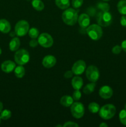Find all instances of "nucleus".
Listing matches in <instances>:
<instances>
[{"instance_id": "nucleus-43", "label": "nucleus", "mask_w": 126, "mask_h": 127, "mask_svg": "<svg viewBox=\"0 0 126 127\" xmlns=\"http://www.w3.org/2000/svg\"><path fill=\"white\" fill-rule=\"evenodd\" d=\"M1 117H0V124H1Z\"/></svg>"}, {"instance_id": "nucleus-40", "label": "nucleus", "mask_w": 126, "mask_h": 127, "mask_svg": "<svg viewBox=\"0 0 126 127\" xmlns=\"http://www.w3.org/2000/svg\"><path fill=\"white\" fill-rule=\"evenodd\" d=\"M103 1H105V2H106V1H110V0H103Z\"/></svg>"}, {"instance_id": "nucleus-5", "label": "nucleus", "mask_w": 126, "mask_h": 127, "mask_svg": "<svg viewBox=\"0 0 126 127\" xmlns=\"http://www.w3.org/2000/svg\"><path fill=\"white\" fill-rule=\"evenodd\" d=\"M30 29L28 22L25 20H21L15 26V33L19 37H23L28 33Z\"/></svg>"}, {"instance_id": "nucleus-31", "label": "nucleus", "mask_w": 126, "mask_h": 127, "mask_svg": "<svg viewBox=\"0 0 126 127\" xmlns=\"http://www.w3.org/2000/svg\"><path fill=\"white\" fill-rule=\"evenodd\" d=\"M122 47H121V46L116 45V46H114L113 48H112V53H114V54L118 55L121 53V51H122Z\"/></svg>"}, {"instance_id": "nucleus-23", "label": "nucleus", "mask_w": 126, "mask_h": 127, "mask_svg": "<svg viewBox=\"0 0 126 127\" xmlns=\"http://www.w3.org/2000/svg\"><path fill=\"white\" fill-rule=\"evenodd\" d=\"M119 12L122 15H126V0H121L117 5Z\"/></svg>"}, {"instance_id": "nucleus-29", "label": "nucleus", "mask_w": 126, "mask_h": 127, "mask_svg": "<svg viewBox=\"0 0 126 127\" xmlns=\"http://www.w3.org/2000/svg\"><path fill=\"white\" fill-rule=\"evenodd\" d=\"M83 3H84V0H72V5L74 8H79L82 6Z\"/></svg>"}, {"instance_id": "nucleus-20", "label": "nucleus", "mask_w": 126, "mask_h": 127, "mask_svg": "<svg viewBox=\"0 0 126 127\" xmlns=\"http://www.w3.org/2000/svg\"><path fill=\"white\" fill-rule=\"evenodd\" d=\"M32 6L35 9L38 11H42L44 8V4L42 0H32Z\"/></svg>"}, {"instance_id": "nucleus-18", "label": "nucleus", "mask_w": 126, "mask_h": 127, "mask_svg": "<svg viewBox=\"0 0 126 127\" xmlns=\"http://www.w3.org/2000/svg\"><path fill=\"white\" fill-rule=\"evenodd\" d=\"M60 103L62 105L65 107H69L74 103V99L70 95H64L61 98Z\"/></svg>"}, {"instance_id": "nucleus-10", "label": "nucleus", "mask_w": 126, "mask_h": 127, "mask_svg": "<svg viewBox=\"0 0 126 127\" xmlns=\"http://www.w3.org/2000/svg\"><path fill=\"white\" fill-rule=\"evenodd\" d=\"M86 69V63L82 60H79L74 63L72 67V71L75 75H80Z\"/></svg>"}, {"instance_id": "nucleus-37", "label": "nucleus", "mask_w": 126, "mask_h": 127, "mask_svg": "<svg viewBox=\"0 0 126 127\" xmlns=\"http://www.w3.org/2000/svg\"><path fill=\"white\" fill-rule=\"evenodd\" d=\"M100 127H108V125H107V124H106V123H101V124L100 125Z\"/></svg>"}, {"instance_id": "nucleus-8", "label": "nucleus", "mask_w": 126, "mask_h": 127, "mask_svg": "<svg viewBox=\"0 0 126 127\" xmlns=\"http://www.w3.org/2000/svg\"><path fill=\"white\" fill-rule=\"evenodd\" d=\"M86 76L90 82L96 83L100 78L98 68L94 65H90L86 69Z\"/></svg>"}, {"instance_id": "nucleus-30", "label": "nucleus", "mask_w": 126, "mask_h": 127, "mask_svg": "<svg viewBox=\"0 0 126 127\" xmlns=\"http://www.w3.org/2000/svg\"><path fill=\"white\" fill-rule=\"evenodd\" d=\"M82 96L81 92L80 91V90H75V91L72 94V98L75 101H78L80 99Z\"/></svg>"}, {"instance_id": "nucleus-27", "label": "nucleus", "mask_w": 126, "mask_h": 127, "mask_svg": "<svg viewBox=\"0 0 126 127\" xmlns=\"http://www.w3.org/2000/svg\"><path fill=\"white\" fill-rule=\"evenodd\" d=\"M119 117L121 124L124 125H126V109H124L120 112Z\"/></svg>"}, {"instance_id": "nucleus-26", "label": "nucleus", "mask_w": 126, "mask_h": 127, "mask_svg": "<svg viewBox=\"0 0 126 127\" xmlns=\"http://www.w3.org/2000/svg\"><path fill=\"white\" fill-rule=\"evenodd\" d=\"M28 35L32 38H37L39 36V31L36 27H32L28 31Z\"/></svg>"}, {"instance_id": "nucleus-13", "label": "nucleus", "mask_w": 126, "mask_h": 127, "mask_svg": "<svg viewBox=\"0 0 126 127\" xmlns=\"http://www.w3.org/2000/svg\"><path fill=\"white\" fill-rule=\"evenodd\" d=\"M56 63V58L53 55H46L42 60V64L46 68H51Z\"/></svg>"}, {"instance_id": "nucleus-19", "label": "nucleus", "mask_w": 126, "mask_h": 127, "mask_svg": "<svg viewBox=\"0 0 126 127\" xmlns=\"http://www.w3.org/2000/svg\"><path fill=\"white\" fill-rule=\"evenodd\" d=\"M55 4L59 9L65 10L70 6L69 0H55Z\"/></svg>"}, {"instance_id": "nucleus-41", "label": "nucleus", "mask_w": 126, "mask_h": 127, "mask_svg": "<svg viewBox=\"0 0 126 127\" xmlns=\"http://www.w3.org/2000/svg\"><path fill=\"white\" fill-rule=\"evenodd\" d=\"M124 109H126V103L125 104V105H124Z\"/></svg>"}, {"instance_id": "nucleus-3", "label": "nucleus", "mask_w": 126, "mask_h": 127, "mask_svg": "<svg viewBox=\"0 0 126 127\" xmlns=\"http://www.w3.org/2000/svg\"><path fill=\"white\" fill-rule=\"evenodd\" d=\"M86 32L88 35L93 40H98L103 35V29L98 24H92L86 27Z\"/></svg>"}, {"instance_id": "nucleus-25", "label": "nucleus", "mask_w": 126, "mask_h": 127, "mask_svg": "<svg viewBox=\"0 0 126 127\" xmlns=\"http://www.w3.org/2000/svg\"><path fill=\"white\" fill-rule=\"evenodd\" d=\"M0 117L2 120H6L9 119L11 117L12 115V113H11V110H8V109H4V110H2L1 113H0Z\"/></svg>"}, {"instance_id": "nucleus-36", "label": "nucleus", "mask_w": 126, "mask_h": 127, "mask_svg": "<svg viewBox=\"0 0 126 127\" xmlns=\"http://www.w3.org/2000/svg\"><path fill=\"white\" fill-rule=\"evenodd\" d=\"M121 47H122V49L125 52H126V40H124L122 42V43H121Z\"/></svg>"}, {"instance_id": "nucleus-24", "label": "nucleus", "mask_w": 126, "mask_h": 127, "mask_svg": "<svg viewBox=\"0 0 126 127\" xmlns=\"http://www.w3.org/2000/svg\"><path fill=\"white\" fill-rule=\"evenodd\" d=\"M100 109V105L97 103L93 102L89 104L88 105V110L92 114H96L99 112Z\"/></svg>"}, {"instance_id": "nucleus-11", "label": "nucleus", "mask_w": 126, "mask_h": 127, "mask_svg": "<svg viewBox=\"0 0 126 127\" xmlns=\"http://www.w3.org/2000/svg\"><path fill=\"white\" fill-rule=\"evenodd\" d=\"M99 94L102 99H110L113 95V90L109 86H103L99 90Z\"/></svg>"}, {"instance_id": "nucleus-16", "label": "nucleus", "mask_w": 126, "mask_h": 127, "mask_svg": "<svg viewBox=\"0 0 126 127\" xmlns=\"http://www.w3.org/2000/svg\"><path fill=\"white\" fill-rule=\"evenodd\" d=\"M72 86L75 90H80L84 84V81L81 77L75 76L72 79Z\"/></svg>"}, {"instance_id": "nucleus-2", "label": "nucleus", "mask_w": 126, "mask_h": 127, "mask_svg": "<svg viewBox=\"0 0 126 127\" xmlns=\"http://www.w3.org/2000/svg\"><path fill=\"white\" fill-rule=\"evenodd\" d=\"M99 115L104 120H109L115 115L116 112V107L112 104H106L100 108L99 110Z\"/></svg>"}, {"instance_id": "nucleus-34", "label": "nucleus", "mask_w": 126, "mask_h": 127, "mask_svg": "<svg viewBox=\"0 0 126 127\" xmlns=\"http://www.w3.org/2000/svg\"><path fill=\"white\" fill-rule=\"evenodd\" d=\"M73 74H74V73H73L72 71H67L65 72V73H64V78H66V79H70V78H72L73 76Z\"/></svg>"}, {"instance_id": "nucleus-39", "label": "nucleus", "mask_w": 126, "mask_h": 127, "mask_svg": "<svg viewBox=\"0 0 126 127\" xmlns=\"http://www.w3.org/2000/svg\"><path fill=\"white\" fill-rule=\"evenodd\" d=\"M1 53H2V50H1V48H0V55H1Z\"/></svg>"}, {"instance_id": "nucleus-1", "label": "nucleus", "mask_w": 126, "mask_h": 127, "mask_svg": "<svg viewBox=\"0 0 126 127\" xmlns=\"http://www.w3.org/2000/svg\"><path fill=\"white\" fill-rule=\"evenodd\" d=\"M77 11L73 8H67L62 14L63 22L68 26H74L78 21Z\"/></svg>"}, {"instance_id": "nucleus-12", "label": "nucleus", "mask_w": 126, "mask_h": 127, "mask_svg": "<svg viewBox=\"0 0 126 127\" xmlns=\"http://www.w3.org/2000/svg\"><path fill=\"white\" fill-rule=\"evenodd\" d=\"M16 63L11 60H6L2 62L1 68L3 72L6 73H10L14 71L16 68Z\"/></svg>"}, {"instance_id": "nucleus-38", "label": "nucleus", "mask_w": 126, "mask_h": 127, "mask_svg": "<svg viewBox=\"0 0 126 127\" xmlns=\"http://www.w3.org/2000/svg\"><path fill=\"white\" fill-rule=\"evenodd\" d=\"M2 109H3V104H2V103L0 101V113L2 112Z\"/></svg>"}, {"instance_id": "nucleus-6", "label": "nucleus", "mask_w": 126, "mask_h": 127, "mask_svg": "<svg viewBox=\"0 0 126 127\" xmlns=\"http://www.w3.org/2000/svg\"><path fill=\"white\" fill-rule=\"evenodd\" d=\"M97 22L98 25L102 27L109 26L112 22V16L109 11H101L98 14L97 17Z\"/></svg>"}, {"instance_id": "nucleus-14", "label": "nucleus", "mask_w": 126, "mask_h": 127, "mask_svg": "<svg viewBox=\"0 0 126 127\" xmlns=\"http://www.w3.org/2000/svg\"><path fill=\"white\" fill-rule=\"evenodd\" d=\"M78 23L79 26L83 29L88 27L90 23V18L86 14H82L78 17Z\"/></svg>"}, {"instance_id": "nucleus-17", "label": "nucleus", "mask_w": 126, "mask_h": 127, "mask_svg": "<svg viewBox=\"0 0 126 127\" xmlns=\"http://www.w3.org/2000/svg\"><path fill=\"white\" fill-rule=\"evenodd\" d=\"M21 45V41L18 37H13L9 42V47L10 50L12 52H16L19 48Z\"/></svg>"}, {"instance_id": "nucleus-15", "label": "nucleus", "mask_w": 126, "mask_h": 127, "mask_svg": "<svg viewBox=\"0 0 126 127\" xmlns=\"http://www.w3.org/2000/svg\"><path fill=\"white\" fill-rule=\"evenodd\" d=\"M11 26L10 22L4 19H0V32L3 33H7L11 31Z\"/></svg>"}, {"instance_id": "nucleus-28", "label": "nucleus", "mask_w": 126, "mask_h": 127, "mask_svg": "<svg viewBox=\"0 0 126 127\" xmlns=\"http://www.w3.org/2000/svg\"><path fill=\"white\" fill-rule=\"evenodd\" d=\"M98 7L101 11H103V12L109 11L110 9L109 5L106 2H99L98 4Z\"/></svg>"}, {"instance_id": "nucleus-21", "label": "nucleus", "mask_w": 126, "mask_h": 127, "mask_svg": "<svg viewBox=\"0 0 126 127\" xmlns=\"http://www.w3.org/2000/svg\"><path fill=\"white\" fill-rule=\"evenodd\" d=\"M96 88V83L91 82V83L86 84L83 89V93L85 94H90L95 91Z\"/></svg>"}, {"instance_id": "nucleus-4", "label": "nucleus", "mask_w": 126, "mask_h": 127, "mask_svg": "<svg viewBox=\"0 0 126 127\" xmlns=\"http://www.w3.org/2000/svg\"><path fill=\"white\" fill-rule=\"evenodd\" d=\"M15 62L19 65H24L28 63L30 60V55L25 49H19L14 55Z\"/></svg>"}, {"instance_id": "nucleus-32", "label": "nucleus", "mask_w": 126, "mask_h": 127, "mask_svg": "<svg viewBox=\"0 0 126 127\" xmlns=\"http://www.w3.org/2000/svg\"><path fill=\"white\" fill-rule=\"evenodd\" d=\"M63 127H79V125H78L77 124H76L75 122H74L69 121V122H66L63 125Z\"/></svg>"}, {"instance_id": "nucleus-42", "label": "nucleus", "mask_w": 126, "mask_h": 127, "mask_svg": "<svg viewBox=\"0 0 126 127\" xmlns=\"http://www.w3.org/2000/svg\"><path fill=\"white\" fill-rule=\"evenodd\" d=\"M56 127H63V126H62V125H56Z\"/></svg>"}, {"instance_id": "nucleus-9", "label": "nucleus", "mask_w": 126, "mask_h": 127, "mask_svg": "<svg viewBox=\"0 0 126 127\" xmlns=\"http://www.w3.org/2000/svg\"><path fill=\"white\" fill-rule=\"evenodd\" d=\"M38 42V44L44 48H49L52 47L54 43L53 37L48 33H42L39 35Z\"/></svg>"}, {"instance_id": "nucleus-22", "label": "nucleus", "mask_w": 126, "mask_h": 127, "mask_svg": "<svg viewBox=\"0 0 126 127\" xmlns=\"http://www.w3.org/2000/svg\"><path fill=\"white\" fill-rule=\"evenodd\" d=\"M25 74V69L22 65H19L14 69V74L17 78H22Z\"/></svg>"}, {"instance_id": "nucleus-35", "label": "nucleus", "mask_w": 126, "mask_h": 127, "mask_svg": "<svg viewBox=\"0 0 126 127\" xmlns=\"http://www.w3.org/2000/svg\"><path fill=\"white\" fill-rule=\"evenodd\" d=\"M120 22H121V26H123V27H126V15H124V16H122V17H121Z\"/></svg>"}, {"instance_id": "nucleus-7", "label": "nucleus", "mask_w": 126, "mask_h": 127, "mask_svg": "<svg viewBox=\"0 0 126 127\" xmlns=\"http://www.w3.org/2000/svg\"><path fill=\"white\" fill-rule=\"evenodd\" d=\"M70 112L75 119H81L85 114V107L83 104L79 102H74L70 106Z\"/></svg>"}, {"instance_id": "nucleus-33", "label": "nucleus", "mask_w": 126, "mask_h": 127, "mask_svg": "<svg viewBox=\"0 0 126 127\" xmlns=\"http://www.w3.org/2000/svg\"><path fill=\"white\" fill-rule=\"evenodd\" d=\"M38 45V40H36V38H32L30 41L29 42V45L32 48H35V47H37Z\"/></svg>"}]
</instances>
